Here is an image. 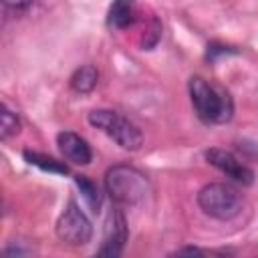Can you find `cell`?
I'll list each match as a JSON object with an SVG mask.
<instances>
[{
	"label": "cell",
	"mask_w": 258,
	"mask_h": 258,
	"mask_svg": "<svg viewBox=\"0 0 258 258\" xmlns=\"http://www.w3.org/2000/svg\"><path fill=\"white\" fill-rule=\"evenodd\" d=\"M20 119L14 111H10L6 105H2V115H0V137L6 141L10 139L12 135H18L20 133Z\"/></svg>",
	"instance_id": "obj_12"
},
{
	"label": "cell",
	"mask_w": 258,
	"mask_h": 258,
	"mask_svg": "<svg viewBox=\"0 0 258 258\" xmlns=\"http://www.w3.org/2000/svg\"><path fill=\"white\" fill-rule=\"evenodd\" d=\"M97 81H99V71L93 67V64H83L79 67L73 77H71V89L75 93H91L95 87H97Z\"/></svg>",
	"instance_id": "obj_10"
},
{
	"label": "cell",
	"mask_w": 258,
	"mask_h": 258,
	"mask_svg": "<svg viewBox=\"0 0 258 258\" xmlns=\"http://www.w3.org/2000/svg\"><path fill=\"white\" fill-rule=\"evenodd\" d=\"M24 159L30 163V165H36L40 167L42 171H50V173H60V175H67L69 173V165L64 161H58L50 155H44V153H36V151H24Z\"/></svg>",
	"instance_id": "obj_11"
},
{
	"label": "cell",
	"mask_w": 258,
	"mask_h": 258,
	"mask_svg": "<svg viewBox=\"0 0 258 258\" xmlns=\"http://www.w3.org/2000/svg\"><path fill=\"white\" fill-rule=\"evenodd\" d=\"M187 89L196 115L204 123L222 125L234 117V99L224 87L214 85L204 77H191Z\"/></svg>",
	"instance_id": "obj_1"
},
{
	"label": "cell",
	"mask_w": 258,
	"mask_h": 258,
	"mask_svg": "<svg viewBox=\"0 0 258 258\" xmlns=\"http://www.w3.org/2000/svg\"><path fill=\"white\" fill-rule=\"evenodd\" d=\"M204 155H206V161L210 165H214L216 169H220L222 173L232 177L234 181H238L242 185H250L254 181V171L244 161H240L232 151H226V149H220V147H212Z\"/></svg>",
	"instance_id": "obj_6"
},
{
	"label": "cell",
	"mask_w": 258,
	"mask_h": 258,
	"mask_svg": "<svg viewBox=\"0 0 258 258\" xmlns=\"http://www.w3.org/2000/svg\"><path fill=\"white\" fill-rule=\"evenodd\" d=\"M127 242V222L125 216L119 208H113L109 212L107 224H105V238L103 244L99 248V256H109V258H117L123 252V246Z\"/></svg>",
	"instance_id": "obj_7"
},
{
	"label": "cell",
	"mask_w": 258,
	"mask_h": 258,
	"mask_svg": "<svg viewBox=\"0 0 258 258\" xmlns=\"http://www.w3.org/2000/svg\"><path fill=\"white\" fill-rule=\"evenodd\" d=\"M198 206L206 216L226 222L242 212V196L232 185L214 181L198 191Z\"/></svg>",
	"instance_id": "obj_3"
},
{
	"label": "cell",
	"mask_w": 258,
	"mask_h": 258,
	"mask_svg": "<svg viewBox=\"0 0 258 258\" xmlns=\"http://www.w3.org/2000/svg\"><path fill=\"white\" fill-rule=\"evenodd\" d=\"M56 236L60 242L71 246H85L93 238V226L85 212L71 200L56 220Z\"/></svg>",
	"instance_id": "obj_5"
},
{
	"label": "cell",
	"mask_w": 258,
	"mask_h": 258,
	"mask_svg": "<svg viewBox=\"0 0 258 258\" xmlns=\"http://www.w3.org/2000/svg\"><path fill=\"white\" fill-rule=\"evenodd\" d=\"M173 254H177V256H181V254H204V250H200V248H191V246H187V248H179V250H175Z\"/></svg>",
	"instance_id": "obj_16"
},
{
	"label": "cell",
	"mask_w": 258,
	"mask_h": 258,
	"mask_svg": "<svg viewBox=\"0 0 258 258\" xmlns=\"http://www.w3.org/2000/svg\"><path fill=\"white\" fill-rule=\"evenodd\" d=\"M135 0H113L109 10V24L113 28H127L135 22Z\"/></svg>",
	"instance_id": "obj_9"
},
{
	"label": "cell",
	"mask_w": 258,
	"mask_h": 258,
	"mask_svg": "<svg viewBox=\"0 0 258 258\" xmlns=\"http://www.w3.org/2000/svg\"><path fill=\"white\" fill-rule=\"evenodd\" d=\"M75 181H77L81 194L85 196L87 204L93 208V212H99V208H101V191H99V187H97L87 175H77Z\"/></svg>",
	"instance_id": "obj_13"
},
{
	"label": "cell",
	"mask_w": 258,
	"mask_h": 258,
	"mask_svg": "<svg viewBox=\"0 0 258 258\" xmlns=\"http://www.w3.org/2000/svg\"><path fill=\"white\" fill-rule=\"evenodd\" d=\"M89 123L97 129H101L105 135H109L119 147L137 151L143 145L141 131L123 115L111 109H95L89 113Z\"/></svg>",
	"instance_id": "obj_4"
},
{
	"label": "cell",
	"mask_w": 258,
	"mask_h": 258,
	"mask_svg": "<svg viewBox=\"0 0 258 258\" xmlns=\"http://www.w3.org/2000/svg\"><path fill=\"white\" fill-rule=\"evenodd\" d=\"M159 38H161V22L155 16H151L147 26H145V30H143V36H141L139 44H141L143 50H151L159 42Z\"/></svg>",
	"instance_id": "obj_14"
},
{
	"label": "cell",
	"mask_w": 258,
	"mask_h": 258,
	"mask_svg": "<svg viewBox=\"0 0 258 258\" xmlns=\"http://www.w3.org/2000/svg\"><path fill=\"white\" fill-rule=\"evenodd\" d=\"M226 52H234V50H230L228 46H218V44H210L208 46V58L210 60H214L216 54H226Z\"/></svg>",
	"instance_id": "obj_15"
},
{
	"label": "cell",
	"mask_w": 258,
	"mask_h": 258,
	"mask_svg": "<svg viewBox=\"0 0 258 258\" xmlns=\"http://www.w3.org/2000/svg\"><path fill=\"white\" fill-rule=\"evenodd\" d=\"M105 189L117 206H137L149 194V179L133 165H113L105 173Z\"/></svg>",
	"instance_id": "obj_2"
},
{
	"label": "cell",
	"mask_w": 258,
	"mask_h": 258,
	"mask_svg": "<svg viewBox=\"0 0 258 258\" xmlns=\"http://www.w3.org/2000/svg\"><path fill=\"white\" fill-rule=\"evenodd\" d=\"M56 145L62 153V157L71 163H77V165H89L91 159H93V151H91V145L77 133L73 131H60L56 135Z\"/></svg>",
	"instance_id": "obj_8"
}]
</instances>
